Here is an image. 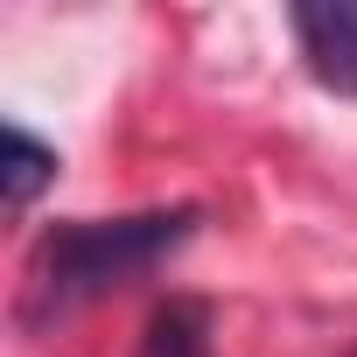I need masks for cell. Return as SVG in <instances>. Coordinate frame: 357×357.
Returning <instances> with one entry per match:
<instances>
[{
    "label": "cell",
    "mask_w": 357,
    "mask_h": 357,
    "mask_svg": "<svg viewBox=\"0 0 357 357\" xmlns=\"http://www.w3.org/2000/svg\"><path fill=\"white\" fill-rule=\"evenodd\" d=\"M197 231V211L175 204V211H133V218H70L56 225L36 259H29V294H22V315L29 322H50V315H70L140 273H154L175 245Z\"/></svg>",
    "instance_id": "6da1fadb"
},
{
    "label": "cell",
    "mask_w": 357,
    "mask_h": 357,
    "mask_svg": "<svg viewBox=\"0 0 357 357\" xmlns=\"http://www.w3.org/2000/svg\"><path fill=\"white\" fill-rule=\"evenodd\" d=\"M287 22H294V43L308 56V77L322 91L357 98V0H308Z\"/></svg>",
    "instance_id": "7a4b0ae2"
},
{
    "label": "cell",
    "mask_w": 357,
    "mask_h": 357,
    "mask_svg": "<svg viewBox=\"0 0 357 357\" xmlns=\"http://www.w3.org/2000/svg\"><path fill=\"white\" fill-rule=\"evenodd\" d=\"M0 175H8V211H29L36 190L56 175V154H50L29 126H8V168H0Z\"/></svg>",
    "instance_id": "3957f363"
},
{
    "label": "cell",
    "mask_w": 357,
    "mask_h": 357,
    "mask_svg": "<svg viewBox=\"0 0 357 357\" xmlns=\"http://www.w3.org/2000/svg\"><path fill=\"white\" fill-rule=\"evenodd\" d=\"M204 329H211L204 301H168L147 329V357H204Z\"/></svg>",
    "instance_id": "277c9868"
}]
</instances>
